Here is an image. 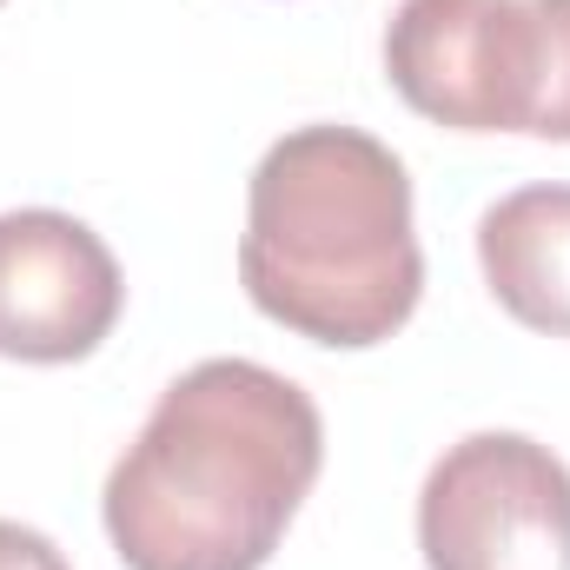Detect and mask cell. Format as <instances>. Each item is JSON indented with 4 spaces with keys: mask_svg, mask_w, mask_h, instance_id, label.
<instances>
[{
    "mask_svg": "<svg viewBox=\"0 0 570 570\" xmlns=\"http://www.w3.org/2000/svg\"><path fill=\"white\" fill-rule=\"evenodd\" d=\"M425 570H570V464L524 431H471L419 491Z\"/></svg>",
    "mask_w": 570,
    "mask_h": 570,
    "instance_id": "277c9868",
    "label": "cell"
},
{
    "mask_svg": "<svg viewBox=\"0 0 570 570\" xmlns=\"http://www.w3.org/2000/svg\"><path fill=\"white\" fill-rule=\"evenodd\" d=\"M385 73L451 134L570 146V0H399Z\"/></svg>",
    "mask_w": 570,
    "mask_h": 570,
    "instance_id": "3957f363",
    "label": "cell"
},
{
    "mask_svg": "<svg viewBox=\"0 0 570 570\" xmlns=\"http://www.w3.org/2000/svg\"><path fill=\"white\" fill-rule=\"evenodd\" d=\"M478 266L518 325L570 338V186L504 193L478 219Z\"/></svg>",
    "mask_w": 570,
    "mask_h": 570,
    "instance_id": "8992f818",
    "label": "cell"
},
{
    "mask_svg": "<svg viewBox=\"0 0 570 570\" xmlns=\"http://www.w3.org/2000/svg\"><path fill=\"white\" fill-rule=\"evenodd\" d=\"M325 464L318 405L273 365L179 372L100 491L127 570H266Z\"/></svg>",
    "mask_w": 570,
    "mask_h": 570,
    "instance_id": "6da1fadb",
    "label": "cell"
},
{
    "mask_svg": "<svg viewBox=\"0 0 570 570\" xmlns=\"http://www.w3.org/2000/svg\"><path fill=\"white\" fill-rule=\"evenodd\" d=\"M0 570H73L60 558V544L53 538H40L33 524H13V518H0Z\"/></svg>",
    "mask_w": 570,
    "mask_h": 570,
    "instance_id": "52a82bcc",
    "label": "cell"
},
{
    "mask_svg": "<svg viewBox=\"0 0 570 570\" xmlns=\"http://www.w3.org/2000/svg\"><path fill=\"white\" fill-rule=\"evenodd\" d=\"M246 298L312 345H385L425 292L412 173L358 127H292L246 186Z\"/></svg>",
    "mask_w": 570,
    "mask_h": 570,
    "instance_id": "7a4b0ae2",
    "label": "cell"
},
{
    "mask_svg": "<svg viewBox=\"0 0 570 570\" xmlns=\"http://www.w3.org/2000/svg\"><path fill=\"white\" fill-rule=\"evenodd\" d=\"M127 279L107 239L53 206L0 213V358L73 365L120 325Z\"/></svg>",
    "mask_w": 570,
    "mask_h": 570,
    "instance_id": "5b68a950",
    "label": "cell"
},
{
    "mask_svg": "<svg viewBox=\"0 0 570 570\" xmlns=\"http://www.w3.org/2000/svg\"><path fill=\"white\" fill-rule=\"evenodd\" d=\"M0 7H7V0H0Z\"/></svg>",
    "mask_w": 570,
    "mask_h": 570,
    "instance_id": "ba28073f",
    "label": "cell"
}]
</instances>
